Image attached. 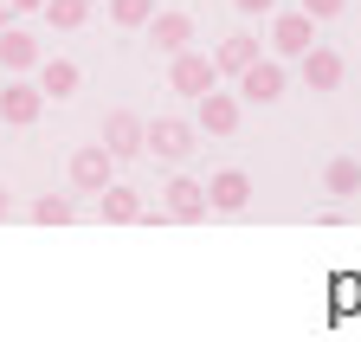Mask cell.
<instances>
[{"label": "cell", "mask_w": 361, "mask_h": 342, "mask_svg": "<svg viewBox=\"0 0 361 342\" xmlns=\"http://www.w3.org/2000/svg\"><path fill=\"white\" fill-rule=\"evenodd\" d=\"M194 149H200V123H188V116H155L142 136V155H155V161H188Z\"/></svg>", "instance_id": "obj_1"}, {"label": "cell", "mask_w": 361, "mask_h": 342, "mask_svg": "<svg viewBox=\"0 0 361 342\" xmlns=\"http://www.w3.org/2000/svg\"><path fill=\"white\" fill-rule=\"evenodd\" d=\"M219 84V65H213V52H174L168 59V91H180V97H200V91H213Z\"/></svg>", "instance_id": "obj_2"}, {"label": "cell", "mask_w": 361, "mask_h": 342, "mask_svg": "<svg viewBox=\"0 0 361 342\" xmlns=\"http://www.w3.org/2000/svg\"><path fill=\"white\" fill-rule=\"evenodd\" d=\"M110 181H116V155L104 142H84L71 155V194H104Z\"/></svg>", "instance_id": "obj_3"}, {"label": "cell", "mask_w": 361, "mask_h": 342, "mask_svg": "<svg viewBox=\"0 0 361 342\" xmlns=\"http://www.w3.org/2000/svg\"><path fill=\"white\" fill-rule=\"evenodd\" d=\"M194 104H200V116H194L200 136H233L239 116H245V97H239V91H219V84H213V91H200Z\"/></svg>", "instance_id": "obj_4"}, {"label": "cell", "mask_w": 361, "mask_h": 342, "mask_svg": "<svg viewBox=\"0 0 361 342\" xmlns=\"http://www.w3.org/2000/svg\"><path fill=\"white\" fill-rule=\"evenodd\" d=\"M161 213L168 220H180V226H194V220H207V181H194V175H174L168 188H161Z\"/></svg>", "instance_id": "obj_5"}, {"label": "cell", "mask_w": 361, "mask_h": 342, "mask_svg": "<svg viewBox=\"0 0 361 342\" xmlns=\"http://www.w3.org/2000/svg\"><path fill=\"white\" fill-rule=\"evenodd\" d=\"M39 110H45V91H39V84H26V78L0 84V123H7V130H32Z\"/></svg>", "instance_id": "obj_6"}, {"label": "cell", "mask_w": 361, "mask_h": 342, "mask_svg": "<svg viewBox=\"0 0 361 342\" xmlns=\"http://www.w3.org/2000/svg\"><path fill=\"white\" fill-rule=\"evenodd\" d=\"M284 84H290V78H284V59H252V65L239 71V97H245V104H278Z\"/></svg>", "instance_id": "obj_7"}, {"label": "cell", "mask_w": 361, "mask_h": 342, "mask_svg": "<svg viewBox=\"0 0 361 342\" xmlns=\"http://www.w3.org/2000/svg\"><path fill=\"white\" fill-rule=\"evenodd\" d=\"M310 46H316V20L303 7H290V13L271 20V52H278V59H303Z\"/></svg>", "instance_id": "obj_8"}, {"label": "cell", "mask_w": 361, "mask_h": 342, "mask_svg": "<svg viewBox=\"0 0 361 342\" xmlns=\"http://www.w3.org/2000/svg\"><path fill=\"white\" fill-rule=\"evenodd\" d=\"M297 78L310 84V91H342V78H348V59H342L336 46H310V52L297 59Z\"/></svg>", "instance_id": "obj_9"}, {"label": "cell", "mask_w": 361, "mask_h": 342, "mask_svg": "<svg viewBox=\"0 0 361 342\" xmlns=\"http://www.w3.org/2000/svg\"><path fill=\"white\" fill-rule=\"evenodd\" d=\"M149 46H155L161 59L188 52V46H194V13H180V7H168V13H149Z\"/></svg>", "instance_id": "obj_10"}, {"label": "cell", "mask_w": 361, "mask_h": 342, "mask_svg": "<svg viewBox=\"0 0 361 342\" xmlns=\"http://www.w3.org/2000/svg\"><path fill=\"white\" fill-rule=\"evenodd\" d=\"M142 136H149V123L135 116V110H110V116H104V149H110L116 161L142 155Z\"/></svg>", "instance_id": "obj_11"}, {"label": "cell", "mask_w": 361, "mask_h": 342, "mask_svg": "<svg viewBox=\"0 0 361 342\" xmlns=\"http://www.w3.org/2000/svg\"><path fill=\"white\" fill-rule=\"evenodd\" d=\"M207 207L213 213H245L252 207V175L245 168H219V175L207 181Z\"/></svg>", "instance_id": "obj_12"}, {"label": "cell", "mask_w": 361, "mask_h": 342, "mask_svg": "<svg viewBox=\"0 0 361 342\" xmlns=\"http://www.w3.org/2000/svg\"><path fill=\"white\" fill-rule=\"evenodd\" d=\"M0 71H39V39L20 32V26H0Z\"/></svg>", "instance_id": "obj_13"}, {"label": "cell", "mask_w": 361, "mask_h": 342, "mask_svg": "<svg viewBox=\"0 0 361 342\" xmlns=\"http://www.w3.org/2000/svg\"><path fill=\"white\" fill-rule=\"evenodd\" d=\"M97 207H104V220H110V226H135V220H149L142 194H135V188H116V181L97 194Z\"/></svg>", "instance_id": "obj_14"}, {"label": "cell", "mask_w": 361, "mask_h": 342, "mask_svg": "<svg viewBox=\"0 0 361 342\" xmlns=\"http://www.w3.org/2000/svg\"><path fill=\"white\" fill-rule=\"evenodd\" d=\"M252 59H258V39H252V32H226L219 46H213V65H219V78H239Z\"/></svg>", "instance_id": "obj_15"}, {"label": "cell", "mask_w": 361, "mask_h": 342, "mask_svg": "<svg viewBox=\"0 0 361 342\" xmlns=\"http://www.w3.org/2000/svg\"><path fill=\"white\" fill-rule=\"evenodd\" d=\"M78 84H84V71L71 59H39V91L45 97H78Z\"/></svg>", "instance_id": "obj_16"}, {"label": "cell", "mask_w": 361, "mask_h": 342, "mask_svg": "<svg viewBox=\"0 0 361 342\" xmlns=\"http://www.w3.org/2000/svg\"><path fill=\"white\" fill-rule=\"evenodd\" d=\"M323 194H336V200L361 194V161H355V155H336V161L323 168Z\"/></svg>", "instance_id": "obj_17"}, {"label": "cell", "mask_w": 361, "mask_h": 342, "mask_svg": "<svg viewBox=\"0 0 361 342\" xmlns=\"http://www.w3.org/2000/svg\"><path fill=\"white\" fill-rule=\"evenodd\" d=\"M45 20H52L59 32H78L84 20H90V0H45V7H39Z\"/></svg>", "instance_id": "obj_18"}, {"label": "cell", "mask_w": 361, "mask_h": 342, "mask_svg": "<svg viewBox=\"0 0 361 342\" xmlns=\"http://www.w3.org/2000/svg\"><path fill=\"white\" fill-rule=\"evenodd\" d=\"M71 213H78L71 194H39V200H32V220H39V226H65Z\"/></svg>", "instance_id": "obj_19"}, {"label": "cell", "mask_w": 361, "mask_h": 342, "mask_svg": "<svg viewBox=\"0 0 361 342\" xmlns=\"http://www.w3.org/2000/svg\"><path fill=\"white\" fill-rule=\"evenodd\" d=\"M149 13H155V0H110V20L129 26V32H135V26H149Z\"/></svg>", "instance_id": "obj_20"}, {"label": "cell", "mask_w": 361, "mask_h": 342, "mask_svg": "<svg viewBox=\"0 0 361 342\" xmlns=\"http://www.w3.org/2000/svg\"><path fill=\"white\" fill-rule=\"evenodd\" d=\"M342 7H348V0H303V13H310V20H316V26H323V20H336V13H342Z\"/></svg>", "instance_id": "obj_21"}, {"label": "cell", "mask_w": 361, "mask_h": 342, "mask_svg": "<svg viewBox=\"0 0 361 342\" xmlns=\"http://www.w3.org/2000/svg\"><path fill=\"white\" fill-rule=\"evenodd\" d=\"M233 7H239V13H258V20H264V13H278V0H233Z\"/></svg>", "instance_id": "obj_22"}, {"label": "cell", "mask_w": 361, "mask_h": 342, "mask_svg": "<svg viewBox=\"0 0 361 342\" xmlns=\"http://www.w3.org/2000/svg\"><path fill=\"white\" fill-rule=\"evenodd\" d=\"M7 7H13V13H39V7H45V0H7Z\"/></svg>", "instance_id": "obj_23"}, {"label": "cell", "mask_w": 361, "mask_h": 342, "mask_svg": "<svg viewBox=\"0 0 361 342\" xmlns=\"http://www.w3.org/2000/svg\"><path fill=\"white\" fill-rule=\"evenodd\" d=\"M7 213H13V200H7V188H0V220H7Z\"/></svg>", "instance_id": "obj_24"}, {"label": "cell", "mask_w": 361, "mask_h": 342, "mask_svg": "<svg viewBox=\"0 0 361 342\" xmlns=\"http://www.w3.org/2000/svg\"><path fill=\"white\" fill-rule=\"evenodd\" d=\"M0 26H13V7H7V0H0Z\"/></svg>", "instance_id": "obj_25"}]
</instances>
